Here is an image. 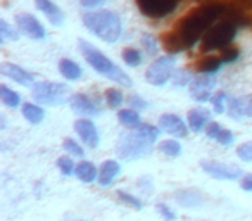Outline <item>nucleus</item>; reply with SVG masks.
<instances>
[{
  "label": "nucleus",
  "mask_w": 252,
  "mask_h": 221,
  "mask_svg": "<svg viewBox=\"0 0 252 221\" xmlns=\"http://www.w3.org/2000/svg\"><path fill=\"white\" fill-rule=\"evenodd\" d=\"M228 9H230V2L226 0L200 2L197 7L190 9L185 16H182L171 30L162 33L159 38L162 49L169 56L192 49L199 40H202L211 26L228 14Z\"/></svg>",
  "instance_id": "nucleus-1"
},
{
  "label": "nucleus",
  "mask_w": 252,
  "mask_h": 221,
  "mask_svg": "<svg viewBox=\"0 0 252 221\" xmlns=\"http://www.w3.org/2000/svg\"><path fill=\"white\" fill-rule=\"evenodd\" d=\"M159 138V128L152 125H142L140 128L119 137L116 152L125 161H135L149 156L154 147V142Z\"/></svg>",
  "instance_id": "nucleus-2"
},
{
  "label": "nucleus",
  "mask_w": 252,
  "mask_h": 221,
  "mask_svg": "<svg viewBox=\"0 0 252 221\" xmlns=\"http://www.w3.org/2000/svg\"><path fill=\"white\" fill-rule=\"evenodd\" d=\"M78 47H80L85 61H87V63L90 64L97 73H100L102 76L109 78L111 81H114V83L121 85V87H125V88H130L131 85H133L131 78L128 76L125 71L119 69L112 61H109L107 57L100 52V50L95 49L94 45H90L87 40H83V38L78 40Z\"/></svg>",
  "instance_id": "nucleus-3"
},
{
  "label": "nucleus",
  "mask_w": 252,
  "mask_h": 221,
  "mask_svg": "<svg viewBox=\"0 0 252 221\" xmlns=\"http://www.w3.org/2000/svg\"><path fill=\"white\" fill-rule=\"evenodd\" d=\"M83 25L97 38L104 40L105 43L118 42L121 35V19L111 11H95L87 12L83 16Z\"/></svg>",
  "instance_id": "nucleus-4"
},
{
  "label": "nucleus",
  "mask_w": 252,
  "mask_h": 221,
  "mask_svg": "<svg viewBox=\"0 0 252 221\" xmlns=\"http://www.w3.org/2000/svg\"><path fill=\"white\" fill-rule=\"evenodd\" d=\"M237 30H238L237 23L231 18L224 16L216 25L211 26L206 35L202 36L200 45H199L200 54L206 56V54L213 52V50H221V49H224V47L231 45V40L237 35Z\"/></svg>",
  "instance_id": "nucleus-5"
},
{
  "label": "nucleus",
  "mask_w": 252,
  "mask_h": 221,
  "mask_svg": "<svg viewBox=\"0 0 252 221\" xmlns=\"http://www.w3.org/2000/svg\"><path fill=\"white\" fill-rule=\"evenodd\" d=\"M33 98L42 105H63L71 102V88L64 83L42 81L33 87Z\"/></svg>",
  "instance_id": "nucleus-6"
},
{
  "label": "nucleus",
  "mask_w": 252,
  "mask_h": 221,
  "mask_svg": "<svg viewBox=\"0 0 252 221\" xmlns=\"http://www.w3.org/2000/svg\"><path fill=\"white\" fill-rule=\"evenodd\" d=\"M183 0H135L138 11L149 19H164L178 9Z\"/></svg>",
  "instance_id": "nucleus-7"
},
{
  "label": "nucleus",
  "mask_w": 252,
  "mask_h": 221,
  "mask_svg": "<svg viewBox=\"0 0 252 221\" xmlns=\"http://www.w3.org/2000/svg\"><path fill=\"white\" fill-rule=\"evenodd\" d=\"M176 57L175 56H164L152 63L145 73V80L154 87H162L169 81V78L175 74Z\"/></svg>",
  "instance_id": "nucleus-8"
},
{
  "label": "nucleus",
  "mask_w": 252,
  "mask_h": 221,
  "mask_svg": "<svg viewBox=\"0 0 252 221\" xmlns=\"http://www.w3.org/2000/svg\"><path fill=\"white\" fill-rule=\"evenodd\" d=\"M216 85V78L211 74H200V76L193 78L190 83V95L193 100L197 102H207L211 97V90Z\"/></svg>",
  "instance_id": "nucleus-9"
},
{
  "label": "nucleus",
  "mask_w": 252,
  "mask_h": 221,
  "mask_svg": "<svg viewBox=\"0 0 252 221\" xmlns=\"http://www.w3.org/2000/svg\"><path fill=\"white\" fill-rule=\"evenodd\" d=\"M202 169L207 173L209 176L216 180H238L242 176V171L235 166H228L223 162H216V161H202L200 162Z\"/></svg>",
  "instance_id": "nucleus-10"
},
{
  "label": "nucleus",
  "mask_w": 252,
  "mask_h": 221,
  "mask_svg": "<svg viewBox=\"0 0 252 221\" xmlns=\"http://www.w3.org/2000/svg\"><path fill=\"white\" fill-rule=\"evenodd\" d=\"M71 109L80 116H97L100 114V105L85 94H76L71 98Z\"/></svg>",
  "instance_id": "nucleus-11"
},
{
  "label": "nucleus",
  "mask_w": 252,
  "mask_h": 221,
  "mask_svg": "<svg viewBox=\"0 0 252 221\" xmlns=\"http://www.w3.org/2000/svg\"><path fill=\"white\" fill-rule=\"evenodd\" d=\"M16 23H18V28L21 30V33H25L30 38H33V40L45 38V30H43V26L38 23V19L33 18L32 14H19L18 18H16Z\"/></svg>",
  "instance_id": "nucleus-12"
},
{
  "label": "nucleus",
  "mask_w": 252,
  "mask_h": 221,
  "mask_svg": "<svg viewBox=\"0 0 252 221\" xmlns=\"http://www.w3.org/2000/svg\"><path fill=\"white\" fill-rule=\"evenodd\" d=\"M159 126L161 130H164L166 133L173 135V137L178 138H185L189 135V128L187 125L182 121V118L176 116V114H162L159 118Z\"/></svg>",
  "instance_id": "nucleus-13"
},
{
  "label": "nucleus",
  "mask_w": 252,
  "mask_h": 221,
  "mask_svg": "<svg viewBox=\"0 0 252 221\" xmlns=\"http://www.w3.org/2000/svg\"><path fill=\"white\" fill-rule=\"evenodd\" d=\"M74 130L80 135V138L83 140V144L90 149H95L98 145V131L95 128V125L90 120H78L74 123Z\"/></svg>",
  "instance_id": "nucleus-14"
},
{
  "label": "nucleus",
  "mask_w": 252,
  "mask_h": 221,
  "mask_svg": "<svg viewBox=\"0 0 252 221\" xmlns=\"http://www.w3.org/2000/svg\"><path fill=\"white\" fill-rule=\"evenodd\" d=\"M0 73L4 74V76L11 78V80H14L16 83L25 85V87L33 85V76L26 69H23L21 66H18V64L2 63V64H0Z\"/></svg>",
  "instance_id": "nucleus-15"
},
{
  "label": "nucleus",
  "mask_w": 252,
  "mask_h": 221,
  "mask_svg": "<svg viewBox=\"0 0 252 221\" xmlns=\"http://www.w3.org/2000/svg\"><path fill=\"white\" fill-rule=\"evenodd\" d=\"M228 114L233 120L240 118H252V97H240V98H230L228 100Z\"/></svg>",
  "instance_id": "nucleus-16"
},
{
  "label": "nucleus",
  "mask_w": 252,
  "mask_h": 221,
  "mask_svg": "<svg viewBox=\"0 0 252 221\" xmlns=\"http://www.w3.org/2000/svg\"><path fill=\"white\" fill-rule=\"evenodd\" d=\"M209 123H211V114L206 109L197 107V109H192L189 113V126L193 133H200Z\"/></svg>",
  "instance_id": "nucleus-17"
},
{
  "label": "nucleus",
  "mask_w": 252,
  "mask_h": 221,
  "mask_svg": "<svg viewBox=\"0 0 252 221\" xmlns=\"http://www.w3.org/2000/svg\"><path fill=\"white\" fill-rule=\"evenodd\" d=\"M35 4H36V7L49 18V21L52 23L54 26H61L64 23L63 11H61L54 2H50V0H35Z\"/></svg>",
  "instance_id": "nucleus-18"
},
{
  "label": "nucleus",
  "mask_w": 252,
  "mask_h": 221,
  "mask_svg": "<svg viewBox=\"0 0 252 221\" xmlns=\"http://www.w3.org/2000/svg\"><path fill=\"white\" fill-rule=\"evenodd\" d=\"M119 171H121V166H119V162L116 161H104L100 166V169H98V185L102 187H109L112 182H114V178L119 175Z\"/></svg>",
  "instance_id": "nucleus-19"
},
{
  "label": "nucleus",
  "mask_w": 252,
  "mask_h": 221,
  "mask_svg": "<svg viewBox=\"0 0 252 221\" xmlns=\"http://www.w3.org/2000/svg\"><path fill=\"white\" fill-rule=\"evenodd\" d=\"M221 59L220 56H200L199 59L193 63V71L197 73H202V74H211V73H216L221 66Z\"/></svg>",
  "instance_id": "nucleus-20"
},
{
  "label": "nucleus",
  "mask_w": 252,
  "mask_h": 221,
  "mask_svg": "<svg viewBox=\"0 0 252 221\" xmlns=\"http://www.w3.org/2000/svg\"><path fill=\"white\" fill-rule=\"evenodd\" d=\"M176 202H180L183 207H199L202 206L204 199L197 190H182L176 193Z\"/></svg>",
  "instance_id": "nucleus-21"
},
{
  "label": "nucleus",
  "mask_w": 252,
  "mask_h": 221,
  "mask_svg": "<svg viewBox=\"0 0 252 221\" xmlns=\"http://www.w3.org/2000/svg\"><path fill=\"white\" fill-rule=\"evenodd\" d=\"M74 175H76L78 180H81L83 183H92L95 178H98L97 168H95V164L90 161H81L80 164L76 166Z\"/></svg>",
  "instance_id": "nucleus-22"
},
{
  "label": "nucleus",
  "mask_w": 252,
  "mask_h": 221,
  "mask_svg": "<svg viewBox=\"0 0 252 221\" xmlns=\"http://www.w3.org/2000/svg\"><path fill=\"white\" fill-rule=\"evenodd\" d=\"M118 120L123 126L131 128V130H137V128H140L142 125H144L140 120V116H138V113L133 111V109H123V111H119Z\"/></svg>",
  "instance_id": "nucleus-23"
},
{
  "label": "nucleus",
  "mask_w": 252,
  "mask_h": 221,
  "mask_svg": "<svg viewBox=\"0 0 252 221\" xmlns=\"http://www.w3.org/2000/svg\"><path fill=\"white\" fill-rule=\"evenodd\" d=\"M59 71L66 80L74 81V80H80L81 78V67L78 66L74 61L71 59H63L59 63Z\"/></svg>",
  "instance_id": "nucleus-24"
},
{
  "label": "nucleus",
  "mask_w": 252,
  "mask_h": 221,
  "mask_svg": "<svg viewBox=\"0 0 252 221\" xmlns=\"http://www.w3.org/2000/svg\"><path fill=\"white\" fill-rule=\"evenodd\" d=\"M23 116H25L32 125H38V123H42L45 113H43L42 107H38V105L25 104V105H23Z\"/></svg>",
  "instance_id": "nucleus-25"
},
{
  "label": "nucleus",
  "mask_w": 252,
  "mask_h": 221,
  "mask_svg": "<svg viewBox=\"0 0 252 221\" xmlns=\"http://www.w3.org/2000/svg\"><path fill=\"white\" fill-rule=\"evenodd\" d=\"M0 98H2V102H4L7 107H18L19 102H21V97H19L18 92L11 90V88H7L5 85L0 87Z\"/></svg>",
  "instance_id": "nucleus-26"
},
{
  "label": "nucleus",
  "mask_w": 252,
  "mask_h": 221,
  "mask_svg": "<svg viewBox=\"0 0 252 221\" xmlns=\"http://www.w3.org/2000/svg\"><path fill=\"white\" fill-rule=\"evenodd\" d=\"M159 151H161L162 154L169 156V158H176V156L182 154V145L176 140H166L159 145Z\"/></svg>",
  "instance_id": "nucleus-27"
},
{
  "label": "nucleus",
  "mask_w": 252,
  "mask_h": 221,
  "mask_svg": "<svg viewBox=\"0 0 252 221\" xmlns=\"http://www.w3.org/2000/svg\"><path fill=\"white\" fill-rule=\"evenodd\" d=\"M105 100H107V105L111 109H118L119 105L123 104L125 97H123L121 92L116 90V88H107V90H105Z\"/></svg>",
  "instance_id": "nucleus-28"
},
{
  "label": "nucleus",
  "mask_w": 252,
  "mask_h": 221,
  "mask_svg": "<svg viewBox=\"0 0 252 221\" xmlns=\"http://www.w3.org/2000/svg\"><path fill=\"white\" fill-rule=\"evenodd\" d=\"M123 61H125L128 66H138V64L142 63V56L137 49L128 47V49L123 50Z\"/></svg>",
  "instance_id": "nucleus-29"
},
{
  "label": "nucleus",
  "mask_w": 252,
  "mask_h": 221,
  "mask_svg": "<svg viewBox=\"0 0 252 221\" xmlns=\"http://www.w3.org/2000/svg\"><path fill=\"white\" fill-rule=\"evenodd\" d=\"M238 54H240V50H238L237 47L228 45V47H224V49L220 50V59H221V63H223V64L233 63V61L238 59Z\"/></svg>",
  "instance_id": "nucleus-30"
},
{
  "label": "nucleus",
  "mask_w": 252,
  "mask_h": 221,
  "mask_svg": "<svg viewBox=\"0 0 252 221\" xmlns=\"http://www.w3.org/2000/svg\"><path fill=\"white\" fill-rule=\"evenodd\" d=\"M57 166H59L61 173H63L64 176H71L74 171H76V168H74L73 159H71L69 156H63V158L57 159Z\"/></svg>",
  "instance_id": "nucleus-31"
},
{
  "label": "nucleus",
  "mask_w": 252,
  "mask_h": 221,
  "mask_svg": "<svg viewBox=\"0 0 252 221\" xmlns=\"http://www.w3.org/2000/svg\"><path fill=\"white\" fill-rule=\"evenodd\" d=\"M118 193V199L121 200V202H125V204H128L130 207H133V209H142V200L138 199V197H135V195H131V193H128V192H123V190H119V192H116Z\"/></svg>",
  "instance_id": "nucleus-32"
},
{
  "label": "nucleus",
  "mask_w": 252,
  "mask_h": 221,
  "mask_svg": "<svg viewBox=\"0 0 252 221\" xmlns=\"http://www.w3.org/2000/svg\"><path fill=\"white\" fill-rule=\"evenodd\" d=\"M213 107H214V113H218V114H221V113H224V109H226V104H228V95L224 94V92H218L216 95H214L213 98Z\"/></svg>",
  "instance_id": "nucleus-33"
},
{
  "label": "nucleus",
  "mask_w": 252,
  "mask_h": 221,
  "mask_svg": "<svg viewBox=\"0 0 252 221\" xmlns=\"http://www.w3.org/2000/svg\"><path fill=\"white\" fill-rule=\"evenodd\" d=\"M18 38H19L18 32H14V30L9 26L7 21L2 19V21H0V40H2V42H7V40H18Z\"/></svg>",
  "instance_id": "nucleus-34"
},
{
  "label": "nucleus",
  "mask_w": 252,
  "mask_h": 221,
  "mask_svg": "<svg viewBox=\"0 0 252 221\" xmlns=\"http://www.w3.org/2000/svg\"><path fill=\"white\" fill-rule=\"evenodd\" d=\"M237 156L244 162H252V142H244L242 145H238Z\"/></svg>",
  "instance_id": "nucleus-35"
},
{
  "label": "nucleus",
  "mask_w": 252,
  "mask_h": 221,
  "mask_svg": "<svg viewBox=\"0 0 252 221\" xmlns=\"http://www.w3.org/2000/svg\"><path fill=\"white\" fill-rule=\"evenodd\" d=\"M142 45H144V49L147 50V54H151V56H156L159 50L158 47V42H156V38L152 35H144L142 36Z\"/></svg>",
  "instance_id": "nucleus-36"
},
{
  "label": "nucleus",
  "mask_w": 252,
  "mask_h": 221,
  "mask_svg": "<svg viewBox=\"0 0 252 221\" xmlns=\"http://www.w3.org/2000/svg\"><path fill=\"white\" fill-rule=\"evenodd\" d=\"M63 147H64V151H66V152H69V154H73V156H78V158H81V156L85 154L83 149H81L80 145L73 140V138H66V140H64V144H63Z\"/></svg>",
  "instance_id": "nucleus-37"
},
{
  "label": "nucleus",
  "mask_w": 252,
  "mask_h": 221,
  "mask_svg": "<svg viewBox=\"0 0 252 221\" xmlns=\"http://www.w3.org/2000/svg\"><path fill=\"white\" fill-rule=\"evenodd\" d=\"M233 140H235L233 133H231L230 130H224V128L218 133V137H216V142L221 145H231L233 144Z\"/></svg>",
  "instance_id": "nucleus-38"
},
{
  "label": "nucleus",
  "mask_w": 252,
  "mask_h": 221,
  "mask_svg": "<svg viewBox=\"0 0 252 221\" xmlns=\"http://www.w3.org/2000/svg\"><path fill=\"white\" fill-rule=\"evenodd\" d=\"M158 211L166 221H175L176 220V214L171 211V207L166 206V204H158Z\"/></svg>",
  "instance_id": "nucleus-39"
},
{
  "label": "nucleus",
  "mask_w": 252,
  "mask_h": 221,
  "mask_svg": "<svg viewBox=\"0 0 252 221\" xmlns=\"http://www.w3.org/2000/svg\"><path fill=\"white\" fill-rule=\"evenodd\" d=\"M221 130H223V128L220 126V123H216V121H211V123L206 126V135H207V138H213V140H216L218 133H220Z\"/></svg>",
  "instance_id": "nucleus-40"
},
{
  "label": "nucleus",
  "mask_w": 252,
  "mask_h": 221,
  "mask_svg": "<svg viewBox=\"0 0 252 221\" xmlns=\"http://www.w3.org/2000/svg\"><path fill=\"white\" fill-rule=\"evenodd\" d=\"M128 102H130V105H131V109L133 111H142V109H145L147 107V102L144 100L142 97H138V95H131L130 98H128Z\"/></svg>",
  "instance_id": "nucleus-41"
},
{
  "label": "nucleus",
  "mask_w": 252,
  "mask_h": 221,
  "mask_svg": "<svg viewBox=\"0 0 252 221\" xmlns=\"http://www.w3.org/2000/svg\"><path fill=\"white\" fill-rule=\"evenodd\" d=\"M175 87H183V85H187V83H192L190 81V74L189 73H185V71H180V73H176L175 74Z\"/></svg>",
  "instance_id": "nucleus-42"
},
{
  "label": "nucleus",
  "mask_w": 252,
  "mask_h": 221,
  "mask_svg": "<svg viewBox=\"0 0 252 221\" xmlns=\"http://www.w3.org/2000/svg\"><path fill=\"white\" fill-rule=\"evenodd\" d=\"M105 2H107V0H81V7H87V9L100 7Z\"/></svg>",
  "instance_id": "nucleus-43"
},
{
  "label": "nucleus",
  "mask_w": 252,
  "mask_h": 221,
  "mask_svg": "<svg viewBox=\"0 0 252 221\" xmlns=\"http://www.w3.org/2000/svg\"><path fill=\"white\" fill-rule=\"evenodd\" d=\"M242 189L247 190V192H252V175H247L244 176V180H242Z\"/></svg>",
  "instance_id": "nucleus-44"
},
{
  "label": "nucleus",
  "mask_w": 252,
  "mask_h": 221,
  "mask_svg": "<svg viewBox=\"0 0 252 221\" xmlns=\"http://www.w3.org/2000/svg\"><path fill=\"white\" fill-rule=\"evenodd\" d=\"M199 2H204V0H199Z\"/></svg>",
  "instance_id": "nucleus-45"
}]
</instances>
